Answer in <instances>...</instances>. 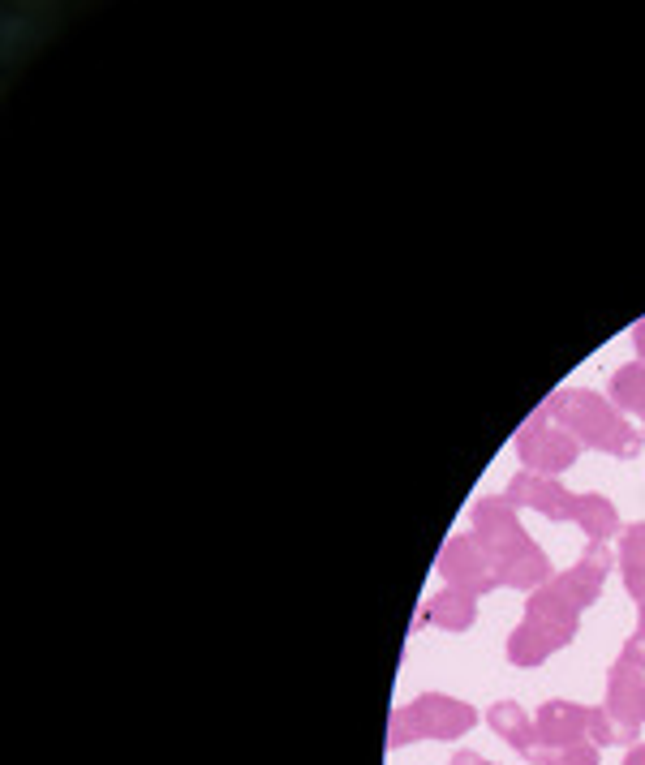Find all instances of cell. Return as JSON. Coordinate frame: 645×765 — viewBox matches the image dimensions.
<instances>
[{
    "label": "cell",
    "mask_w": 645,
    "mask_h": 765,
    "mask_svg": "<svg viewBox=\"0 0 645 765\" xmlns=\"http://www.w3.org/2000/svg\"><path fill=\"white\" fill-rule=\"evenodd\" d=\"M628 765H645V753H637V757H633V761H628Z\"/></svg>",
    "instance_id": "cell-1"
}]
</instances>
